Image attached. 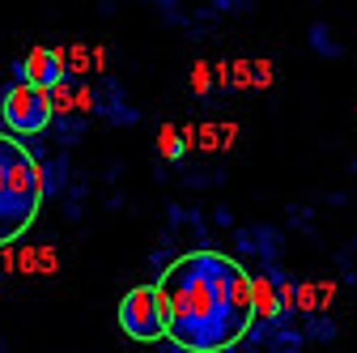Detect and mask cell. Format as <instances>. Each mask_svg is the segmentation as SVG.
Masks as SVG:
<instances>
[{
	"label": "cell",
	"instance_id": "6da1fadb",
	"mask_svg": "<svg viewBox=\"0 0 357 353\" xmlns=\"http://www.w3.org/2000/svg\"><path fill=\"white\" fill-rule=\"evenodd\" d=\"M166 336L188 353L234 349L255 324V277L221 251H192L162 277Z\"/></svg>",
	"mask_w": 357,
	"mask_h": 353
},
{
	"label": "cell",
	"instance_id": "7a4b0ae2",
	"mask_svg": "<svg viewBox=\"0 0 357 353\" xmlns=\"http://www.w3.org/2000/svg\"><path fill=\"white\" fill-rule=\"evenodd\" d=\"M43 204V170L34 153L0 132V247L22 239Z\"/></svg>",
	"mask_w": 357,
	"mask_h": 353
},
{
	"label": "cell",
	"instance_id": "3957f363",
	"mask_svg": "<svg viewBox=\"0 0 357 353\" xmlns=\"http://www.w3.org/2000/svg\"><path fill=\"white\" fill-rule=\"evenodd\" d=\"M119 328H123V336L141 340V345L162 340L166 336V298H162V285L128 290L123 302H119Z\"/></svg>",
	"mask_w": 357,
	"mask_h": 353
},
{
	"label": "cell",
	"instance_id": "277c9868",
	"mask_svg": "<svg viewBox=\"0 0 357 353\" xmlns=\"http://www.w3.org/2000/svg\"><path fill=\"white\" fill-rule=\"evenodd\" d=\"M0 115H5L9 132H17V137H38V132L52 123L56 107H52V94L43 90V85L17 81L13 90L0 98Z\"/></svg>",
	"mask_w": 357,
	"mask_h": 353
},
{
	"label": "cell",
	"instance_id": "5b68a950",
	"mask_svg": "<svg viewBox=\"0 0 357 353\" xmlns=\"http://www.w3.org/2000/svg\"><path fill=\"white\" fill-rule=\"evenodd\" d=\"M26 81L43 85V90H52L56 81H64V52H52V47H34L26 56Z\"/></svg>",
	"mask_w": 357,
	"mask_h": 353
},
{
	"label": "cell",
	"instance_id": "8992f818",
	"mask_svg": "<svg viewBox=\"0 0 357 353\" xmlns=\"http://www.w3.org/2000/svg\"><path fill=\"white\" fill-rule=\"evenodd\" d=\"M162 158H170V162L183 158V137H178L174 128H166V132H162Z\"/></svg>",
	"mask_w": 357,
	"mask_h": 353
},
{
	"label": "cell",
	"instance_id": "52a82bcc",
	"mask_svg": "<svg viewBox=\"0 0 357 353\" xmlns=\"http://www.w3.org/2000/svg\"><path fill=\"white\" fill-rule=\"evenodd\" d=\"M192 81H196V90L204 94V90H208V68H204V64H196V77H192Z\"/></svg>",
	"mask_w": 357,
	"mask_h": 353
}]
</instances>
